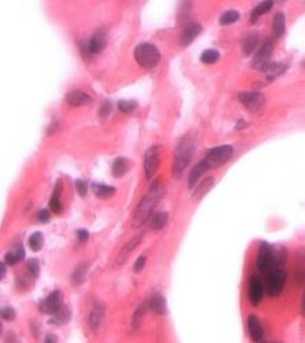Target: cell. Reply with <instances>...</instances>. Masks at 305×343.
Returning <instances> with one entry per match:
<instances>
[{
    "mask_svg": "<svg viewBox=\"0 0 305 343\" xmlns=\"http://www.w3.org/2000/svg\"><path fill=\"white\" fill-rule=\"evenodd\" d=\"M164 194H165V188H164L163 181L159 180V179L153 181L149 191L145 194L142 201L139 202V205L136 206L134 218H132V226H134V228H139V226H142L145 222L149 221V218H150L155 205L158 203L159 198L164 197Z\"/></svg>",
    "mask_w": 305,
    "mask_h": 343,
    "instance_id": "6da1fadb",
    "label": "cell"
},
{
    "mask_svg": "<svg viewBox=\"0 0 305 343\" xmlns=\"http://www.w3.org/2000/svg\"><path fill=\"white\" fill-rule=\"evenodd\" d=\"M195 136H192L191 134L186 135L184 138L180 139L175 150V159H173V166H172V175L175 179L182 177L184 169L188 166L192 155L195 153Z\"/></svg>",
    "mask_w": 305,
    "mask_h": 343,
    "instance_id": "7a4b0ae2",
    "label": "cell"
},
{
    "mask_svg": "<svg viewBox=\"0 0 305 343\" xmlns=\"http://www.w3.org/2000/svg\"><path fill=\"white\" fill-rule=\"evenodd\" d=\"M135 61L140 65V66L146 67V69H153L158 65L161 54L157 50V47L150 43H142L139 44L134 51Z\"/></svg>",
    "mask_w": 305,
    "mask_h": 343,
    "instance_id": "3957f363",
    "label": "cell"
},
{
    "mask_svg": "<svg viewBox=\"0 0 305 343\" xmlns=\"http://www.w3.org/2000/svg\"><path fill=\"white\" fill-rule=\"evenodd\" d=\"M264 276H265L264 277V285H265L267 293L271 297H278L283 291L284 284H286V279H288L286 271L280 266H276L268 273H265Z\"/></svg>",
    "mask_w": 305,
    "mask_h": 343,
    "instance_id": "277c9868",
    "label": "cell"
},
{
    "mask_svg": "<svg viewBox=\"0 0 305 343\" xmlns=\"http://www.w3.org/2000/svg\"><path fill=\"white\" fill-rule=\"evenodd\" d=\"M256 266L264 275L270 272L271 269L276 268L272 244L267 242L259 243V250H257V257H256Z\"/></svg>",
    "mask_w": 305,
    "mask_h": 343,
    "instance_id": "5b68a950",
    "label": "cell"
},
{
    "mask_svg": "<svg viewBox=\"0 0 305 343\" xmlns=\"http://www.w3.org/2000/svg\"><path fill=\"white\" fill-rule=\"evenodd\" d=\"M234 154V148L230 144H223V146L214 147L208 151V154L205 157V161L208 162L210 169H216V167L222 166L227 161H230V158Z\"/></svg>",
    "mask_w": 305,
    "mask_h": 343,
    "instance_id": "8992f818",
    "label": "cell"
},
{
    "mask_svg": "<svg viewBox=\"0 0 305 343\" xmlns=\"http://www.w3.org/2000/svg\"><path fill=\"white\" fill-rule=\"evenodd\" d=\"M239 102L249 111L255 114H261L265 107V97L260 91H245L239 93Z\"/></svg>",
    "mask_w": 305,
    "mask_h": 343,
    "instance_id": "52a82bcc",
    "label": "cell"
},
{
    "mask_svg": "<svg viewBox=\"0 0 305 343\" xmlns=\"http://www.w3.org/2000/svg\"><path fill=\"white\" fill-rule=\"evenodd\" d=\"M161 146L155 144V146L150 147L145 154V159H143V166H145V176L146 179L150 180L151 177L154 176L155 172L158 169L159 165V155H161Z\"/></svg>",
    "mask_w": 305,
    "mask_h": 343,
    "instance_id": "ba28073f",
    "label": "cell"
},
{
    "mask_svg": "<svg viewBox=\"0 0 305 343\" xmlns=\"http://www.w3.org/2000/svg\"><path fill=\"white\" fill-rule=\"evenodd\" d=\"M62 299H63L62 293L58 291V290H55V291H52L48 297L44 298V299L39 303V310L44 314H51V316H54V314L63 306Z\"/></svg>",
    "mask_w": 305,
    "mask_h": 343,
    "instance_id": "9c48e42d",
    "label": "cell"
},
{
    "mask_svg": "<svg viewBox=\"0 0 305 343\" xmlns=\"http://www.w3.org/2000/svg\"><path fill=\"white\" fill-rule=\"evenodd\" d=\"M264 283L257 275H252L250 280H249V302L252 306H259L263 301L264 295Z\"/></svg>",
    "mask_w": 305,
    "mask_h": 343,
    "instance_id": "30bf717a",
    "label": "cell"
},
{
    "mask_svg": "<svg viewBox=\"0 0 305 343\" xmlns=\"http://www.w3.org/2000/svg\"><path fill=\"white\" fill-rule=\"evenodd\" d=\"M272 51H274V44H272V42L271 40H265V42L261 44V47H260V50L257 51V54L255 55L252 66L256 67V69H260V70H263L264 67L270 63V58H271Z\"/></svg>",
    "mask_w": 305,
    "mask_h": 343,
    "instance_id": "8fae6325",
    "label": "cell"
},
{
    "mask_svg": "<svg viewBox=\"0 0 305 343\" xmlns=\"http://www.w3.org/2000/svg\"><path fill=\"white\" fill-rule=\"evenodd\" d=\"M246 326H247V332H249V336L252 338V340L255 343H261L264 339V328L261 326V321L260 318L256 316V314H249L246 318Z\"/></svg>",
    "mask_w": 305,
    "mask_h": 343,
    "instance_id": "7c38bea8",
    "label": "cell"
},
{
    "mask_svg": "<svg viewBox=\"0 0 305 343\" xmlns=\"http://www.w3.org/2000/svg\"><path fill=\"white\" fill-rule=\"evenodd\" d=\"M201 32H202V26H201L200 22H190V24H187V25L184 26V29L182 30V33H180V46H190L200 36Z\"/></svg>",
    "mask_w": 305,
    "mask_h": 343,
    "instance_id": "4fadbf2b",
    "label": "cell"
},
{
    "mask_svg": "<svg viewBox=\"0 0 305 343\" xmlns=\"http://www.w3.org/2000/svg\"><path fill=\"white\" fill-rule=\"evenodd\" d=\"M87 44L91 55L100 54L102 51L105 50L106 44H107V34H106V32L103 29L96 30L95 33L91 36V39L88 40Z\"/></svg>",
    "mask_w": 305,
    "mask_h": 343,
    "instance_id": "5bb4252c",
    "label": "cell"
},
{
    "mask_svg": "<svg viewBox=\"0 0 305 343\" xmlns=\"http://www.w3.org/2000/svg\"><path fill=\"white\" fill-rule=\"evenodd\" d=\"M103 316H105V308H103V305L100 302H96L94 308L91 309V312H89V316H88V327H89V330L94 334L99 330Z\"/></svg>",
    "mask_w": 305,
    "mask_h": 343,
    "instance_id": "9a60e30c",
    "label": "cell"
},
{
    "mask_svg": "<svg viewBox=\"0 0 305 343\" xmlns=\"http://www.w3.org/2000/svg\"><path fill=\"white\" fill-rule=\"evenodd\" d=\"M140 240H142V235H136V236L131 239L130 242H127L125 244H124V247H122L120 253H118L117 260H116V265H117V266L125 264V261L130 258L131 253L136 249V246H138Z\"/></svg>",
    "mask_w": 305,
    "mask_h": 343,
    "instance_id": "2e32d148",
    "label": "cell"
},
{
    "mask_svg": "<svg viewBox=\"0 0 305 343\" xmlns=\"http://www.w3.org/2000/svg\"><path fill=\"white\" fill-rule=\"evenodd\" d=\"M208 169H210V167L205 159H202V161H200V162L196 163L195 166L191 169V172H190V176H188V188L195 189V185L198 184L200 177L202 176Z\"/></svg>",
    "mask_w": 305,
    "mask_h": 343,
    "instance_id": "e0dca14e",
    "label": "cell"
},
{
    "mask_svg": "<svg viewBox=\"0 0 305 343\" xmlns=\"http://www.w3.org/2000/svg\"><path fill=\"white\" fill-rule=\"evenodd\" d=\"M91 97L88 93L80 91V89H75V91H70L67 92L66 95V102L70 106H75V107H80V106H87L91 103Z\"/></svg>",
    "mask_w": 305,
    "mask_h": 343,
    "instance_id": "ac0fdd59",
    "label": "cell"
},
{
    "mask_svg": "<svg viewBox=\"0 0 305 343\" xmlns=\"http://www.w3.org/2000/svg\"><path fill=\"white\" fill-rule=\"evenodd\" d=\"M149 308L150 310H153L155 314H159V316H163V314H167V299L164 297L163 294L155 293L153 294L150 298H149Z\"/></svg>",
    "mask_w": 305,
    "mask_h": 343,
    "instance_id": "d6986e66",
    "label": "cell"
},
{
    "mask_svg": "<svg viewBox=\"0 0 305 343\" xmlns=\"http://www.w3.org/2000/svg\"><path fill=\"white\" fill-rule=\"evenodd\" d=\"M61 193H62V181L58 180L54 187V193L51 195L50 199V209L52 213L59 214L62 212V203H61Z\"/></svg>",
    "mask_w": 305,
    "mask_h": 343,
    "instance_id": "ffe728a7",
    "label": "cell"
},
{
    "mask_svg": "<svg viewBox=\"0 0 305 343\" xmlns=\"http://www.w3.org/2000/svg\"><path fill=\"white\" fill-rule=\"evenodd\" d=\"M288 66L283 63H268L267 66L264 67L263 71L265 73V80L267 81H274L276 77H279L280 74H283L286 71Z\"/></svg>",
    "mask_w": 305,
    "mask_h": 343,
    "instance_id": "44dd1931",
    "label": "cell"
},
{
    "mask_svg": "<svg viewBox=\"0 0 305 343\" xmlns=\"http://www.w3.org/2000/svg\"><path fill=\"white\" fill-rule=\"evenodd\" d=\"M25 258V250L21 244H18L10 251H7L5 255V262L6 265H15L18 262H21Z\"/></svg>",
    "mask_w": 305,
    "mask_h": 343,
    "instance_id": "7402d4cb",
    "label": "cell"
},
{
    "mask_svg": "<svg viewBox=\"0 0 305 343\" xmlns=\"http://www.w3.org/2000/svg\"><path fill=\"white\" fill-rule=\"evenodd\" d=\"M130 170V161L124 157H118L113 161V165H112V175H113L116 179H120L125 175L127 172Z\"/></svg>",
    "mask_w": 305,
    "mask_h": 343,
    "instance_id": "603a6c76",
    "label": "cell"
},
{
    "mask_svg": "<svg viewBox=\"0 0 305 343\" xmlns=\"http://www.w3.org/2000/svg\"><path fill=\"white\" fill-rule=\"evenodd\" d=\"M88 273V264L87 262H81L75 268V271L71 272L70 275V281L71 284L75 285H81L85 281V277H87Z\"/></svg>",
    "mask_w": 305,
    "mask_h": 343,
    "instance_id": "cb8c5ba5",
    "label": "cell"
},
{
    "mask_svg": "<svg viewBox=\"0 0 305 343\" xmlns=\"http://www.w3.org/2000/svg\"><path fill=\"white\" fill-rule=\"evenodd\" d=\"M272 30L276 37H282L286 30V15L284 13L279 11L275 14V17L272 20Z\"/></svg>",
    "mask_w": 305,
    "mask_h": 343,
    "instance_id": "d4e9b609",
    "label": "cell"
},
{
    "mask_svg": "<svg viewBox=\"0 0 305 343\" xmlns=\"http://www.w3.org/2000/svg\"><path fill=\"white\" fill-rule=\"evenodd\" d=\"M213 184H214L213 177H206L205 180H202V183L198 184V187L194 189V193H192V198H195L196 201L202 199V198L205 197L206 194L209 193L210 188L213 187Z\"/></svg>",
    "mask_w": 305,
    "mask_h": 343,
    "instance_id": "484cf974",
    "label": "cell"
},
{
    "mask_svg": "<svg viewBox=\"0 0 305 343\" xmlns=\"http://www.w3.org/2000/svg\"><path fill=\"white\" fill-rule=\"evenodd\" d=\"M92 191L100 199H106V198L113 197L114 194H116V187L107 184H100V183H94L92 184Z\"/></svg>",
    "mask_w": 305,
    "mask_h": 343,
    "instance_id": "4316f807",
    "label": "cell"
},
{
    "mask_svg": "<svg viewBox=\"0 0 305 343\" xmlns=\"http://www.w3.org/2000/svg\"><path fill=\"white\" fill-rule=\"evenodd\" d=\"M70 318H71L70 309H69L67 306L63 305L62 308H61L52 317H51L50 322H52L55 326H63V324H67V322L70 321Z\"/></svg>",
    "mask_w": 305,
    "mask_h": 343,
    "instance_id": "83f0119b",
    "label": "cell"
},
{
    "mask_svg": "<svg viewBox=\"0 0 305 343\" xmlns=\"http://www.w3.org/2000/svg\"><path fill=\"white\" fill-rule=\"evenodd\" d=\"M257 47H259V33L253 32V33L247 34L242 43L243 54L245 55L253 54V51H255Z\"/></svg>",
    "mask_w": 305,
    "mask_h": 343,
    "instance_id": "f1b7e54d",
    "label": "cell"
},
{
    "mask_svg": "<svg viewBox=\"0 0 305 343\" xmlns=\"http://www.w3.org/2000/svg\"><path fill=\"white\" fill-rule=\"evenodd\" d=\"M168 216L167 212H159V213L154 214L150 220V228L153 231H161L165 228V225L168 224Z\"/></svg>",
    "mask_w": 305,
    "mask_h": 343,
    "instance_id": "f546056e",
    "label": "cell"
},
{
    "mask_svg": "<svg viewBox=\"0 0 305 343\" xmlns=\"http://www.w3.org/2000/svg\"><path fill=\"white\" fill-rule=\"evenodd\" d=\"M272 6H274V2H270V0H267V2H261V3H259V5L256 6L255 9H253V11H252L250 14V22H256L257 20H259L261 15H264L265 13H268L270 10L272 9Z\"/></svg>",
    "mask_w": 305,
    "mask_h": 343,
    "instance_id": "4dcf8cb0",
    "label": "cell"
},
{
    "mask_svg": "<svg viewBox=\"0 0 305 343\" xmlns=\"http://www.w3.org/2000/svg\"><path fill=\"white\" fill-rule=\"evenodd\" d=\"M28 244H29L30 250L34 251V253H38L43 249L44 246V236H43L42 232H34L29 236L28 239Z\"/></svg>",
    "mask_w": 305,
    "mask_h": 343,
    "instance_id": "1f68e13d",
    "label": "cell"
},
{
    "mask_svg": "<svg viewBox=\"0 0 305 343\" xmlns=\"http://www.w3.org/2000/svg\"><path fill=\"white\" fill-rule=\"evenodd\" d=\"M239 17H241L239 11H237V10H228V11L222 14V17H220L219 22H220V25L223 26L231 25V24H234L235 21H238Z\"/></svg>",
    "mask_w": 305,
    "mask_h": 343,
    "instance_id": "d6a6232c",
    "label": "cell"
},
{
    "mask_svg": "<svg viewBox=\"0 0 305 343\" xmlns=\"http://www.w3.org/2000/svg\"><path fill=\"white\" fill-rule=\"evenodd\" d=\"M274 258H275L276 266L282 268V266L286 264V261H288V250H286V247H274Z\"/></svg>",
    "mask_w": 305,
    "mask_h": 343,
    "instance_id": "836d02e7",
    "label": "cell"
},
{
    "mask_svg": "<svg viewBox=\"0 0 305 343\" xmlns=\"http://www.w3.org/2000/svg\"><path fill=\"white\" fill-rule=\"evenodd\" d=\"M149 309H150V308H149V302H145V303H142V305L139 306L138 309L135 310L134 316H132V327H134V328H136V327L140 324L143 316L146 314V312Z\"/></svg>",
    "mask_w": 305,
    "mask_h": 343,
    "instance_id": "e575fe53",
    "label": "cell"
},
{
    "mask_svg": "<svg viewBox=\"0 0 305 343\" xmlns=\"http://www.w3.org/2000/svg\"><path fill=\"white\" fill-rule=\"evenodd\" d=\"M220 59V54L216 50H206L201 54V62L204 63H214Z\"/></svg>",
    "mask_w": 305,
    "mask_h": 343,
    "instance_id": "d590c367",
    "label": "cell"
},
{
    "mask_svg": "<svg viewBox=\"0 0 305 343\" xmlns=\"http://www.w3.org/2000/svg\"><path fill=\"white\" fill-rule=\"evenodd\" d=\"M118 109L121 110L122 113L131 114L134 113L135 110L138 109V103L135 101H125V99H121V101H118L117 103Z\"/></svg>",
    "mask_w": 305,
    "mask_h": 343,
    "instance_id": "8d00e7d4",
    "label": "cell"
},
{
    "mask_svg": "<svg viewBox=\"0 0 305 343\" xmlns=\"http://www.w3.org/2000/svg\"><path fill=\"white\" fill-rule=\"evenodd\" d=\"M26 269H28V273L33 279H38L39 275H40V262H39L38 258H30L28 262H26Z\"/></svg>",
    "mask_w": 305,
    "mask_h": 343,
    "instance_id": "74e56055",
    "label": "cell"
},
{
    "mask_svg": "<svg viewBox=\"0 0 305 343\" xmlns=\"http://www.w3.org/2000/svg\"><path fill=\"white\" fill-rule=\"evenodd\" d=\"M112 113V102L110 101H103L102 102V105H100L99 110H98V116L99 118H106L109 117V114Z\"/></svg>",
    "mask_w": 305,
    "mask_h": 343,
    "instance_id": "f35d334b",
    "label": "cell"
},
{
    "mask_svg": "<svg viewBox=\"0 0 305 343\" xmlns=\"http://www.w3.org/2000/svg\"><path fill=\"white\" fill-rule=\"evenodd\" d=\"M15 310L11 306H5L3 309H2V318L5 320V321H14L15 320Z\"/></svg>",
    "mask_w": 305,
    "mask_h": 343,
    "instance_id": "ab89813d",
    "label": "cell"
},
{
    "mask_svg": "<svg viewBox=\"0 0 305 343\" xmlns=\"http://www.w3.org/2000/svg\"><path fill=\"white\" fill-rule=\"evenodd\" d=\"M75 185H76V191H77V194H79L80 197L84 198L85 195H87V193H88V183H87V181H85V180H76Z\"/></svg>",
    "mask_w": 305,
    "mask_h": 343,
    "instance_id": "60d3db41",
    "label": "cell"
},
{
    "mask_svg": "<svg viewBox=\"0 0 305 343\" xmlns=\"http://www.w3.org/2000/svg\"><path fill=\"white\" fill-rule=\"evenodd\" d=\"M190 11H191V5H190V2H184L183 5H182V10H180L179 14L180 21H186L188 15H190V14H188Z\"/></svg>",
    "mask_w": 305,
    "mask_h": 343,
    "instance_id": "b9f144b4",
    "label": "cell"
},
{
    "mask_svg": "<svg viewBox=\"0 0 305 343\" xmlns=\"http://www.w3.org/2000/svg\"><path fill=\"white\" fill-rule=\"evenodd\" d=\"M145 265H146V257H145V255H139L138 260L135 261L134 264V272L136 273L142 272L143 268H145Z\"/></svg>",
    "mask_w": 305,
    "mask_h": 343,
    "instance_id": "7bdbcfd3",
    "label": "cell"
},
{
    "mask_svg": "<svg viewBox=\"0 0 305 343\" xmlns=\"http://www.w3.org/2000/svg\"><path fill=\"white\" fill-rule=\"evenodd\" d=\"M76 235H77L80 243H85L88 240V238H89V232H88L87 230H79Z\"/></svg>",
    "mask_w": 305,
    "mask_h": 343,
    "instance_id": "ee69618b",
    "label": "cell"
},
{
    "mask_svg": "<svg viewBox=\"0 0 305 343\" xmlns=\"http://www.w3.org/2000/svg\"><path fill=\"white\" fill-rule=\"evenodd\" d=\"M38 218L40 222H47L48 220H50V212H48L47 209H42L40 212H39Z\"/></svg>",
    "mask_w": 305,
    "mask_h": 343,
    "instance_id": "f6af8a7d",
    "label": "cell"
},
{
    "mask_svg": "<svg viewBox=\"0 0 305 343\" xmlns=\"http://www.w3.org/2000/svg\"><path fill=\"white\" fill-rule=\"evenodd\" d=\"M6 343H20V340H18L17 335L13 334V332H9L7 336H6Z\"/></svg>",
    "mask_w": 305,
    "mask_h": 343,
    "instance_id": "bcb514c9",
    "label": "cell"
},
{
    "mask_svg": "<svg viewBox=\"0 0 305 343\" xmlns=\"http://www.w3.org/2000/svg\"><path fill=\"white\" fill-rule=\"evenodd\" d=\"M44 343H58V336L54 334H47L44 338Z\"/></svg>",
    "mask_w": 305,
    "mask_h": 343,
    "instance_id": "7dc6e473",
    "label": "cell"
},
{
    "mask_svg": "<svg viewBox=\"0 0 305 343\" xmlns=\"http://www.w3.org/2000/svg\"><path fill=\"white\" fill-rule=\"evenodd\" d=\"M304 280H305V272L304 271H301V272L297 273V281H298V284L302 285L304 284Z\"/></svg>",
    "mask_w": 305,
    "mask_h": 343,
    "instance_id": "c3c4849f",
    "label": "cell"
},
{
    "mask_svg": "<svg viewBox=\"0 0 305 343\" xmlns=\"http://www.w3.org/2000/svg\"><path fill=\"white\" fill-rule=\"evenodd\" d=\"M247 124L245 120H239L238 122H237V125H235V129L239 130V129H243V128H246Z\"/></svg>",
    "mask_w": 305,
    "mask_h": 343,
    "instance_id": "681fc988",
    "label": "cell"
},
{
    "mask_svg": "<svg viewBox=\"0 0 305 343\" xmlns=\"http://www.w3.org/2000/svg\"><path fill=\"white\" fill-rule=\"evenodd\" d=\"M301 314L305 317V289H304V294H302V298H301Z\"/></svg>",
    "mask_w": 305,
    "mask_h": 343,
    "instance_id": "f907efd6",
    "label": "cell"
},
{
    "mask_svg": "<svg viewBox=\"0 0 305 343\" xmlns=\"http://www.w3.org/2000/svg\"><path fill=\"white\" fill-rule=\"evenodd\" d=\"M0 268H2V273H0V279L3 280L6 277V262H2V265H0Z\"/></svg>",
    "mask_w": 305,
    "mask_h": 343,
    "instance_id": "816d5d0a",
    "label": "cell"
},
{
    "mask_svg": "<svg viewBox=\"0 0 305 343\" xmlns=\"http://www.w3.org/2000/svg\"><path fill=\"white\" fill-rule=\"evenodd\" d=\"M275 343H278V342H275Z\"/></svg>",
    "mask_w": 305,
    "mask_h": 343,
    "instance_id": "f5cc1de1",
    "label": "cell"
}]
</instances>
